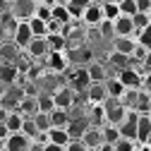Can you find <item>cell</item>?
<instances>
[{"instance_id":"obj_1","label":"cell","mask_w":151,"mask_h":151,"mask_svg":"<svg viewBox=\"0 0 151 151\" xmlns=\"http://www.w3.org/2000/svg\"><path fill=\"white\" fill-rule=\"evenodd\" d=\"M43 67L50 72V74H63V72H67L70 70V58H67V53L63 50V53H48V58L43 60Z\"/></svg>"},{"instance_id":"obj_2","label":"cell","mask_w":151,"mask_h":151,"mask_svg":"<svg viewBox=\"0 0 151 151\" xmlns=\"http://www.w3.org/2000/svg\"><path fill=\"white\" fill-rule=\"evenodd\" d=\"M89 74H86V65H74L67 74V86L74 89V91H84L89 86Z\"/></svg>"},{"instance_id":"obj_3","label":"cell","mask_w":151,"mask_h":151,"mask_svg":"<svg viewBox=\"0 0 151 151\" xmlns=\"http://www.w3.org/2000/svg\"><path fill=\"white\" fill-rule=\"evenodd\" d=\"M24 50H27V58H29V60H34V63H43V60L48 58V53H50V48H48V41H46V39H34Z\"/></svg>"},{"instance_id":"obj_4","label":"cell","mask_w":151,"mask_h":151,"mask_svg":"<svg viewBox=\"0 0 151 151\" xmlns=\"http://www.w3.org/2000/svg\"><path fill=\"white\" fill-rule=\"evenodd\" d=\"M118 79L122 82L125 89H142V79H144V74L137 70V67H125L118 72Z\"/></svg>"},{"instance_id":"obj_5","label":"cell","mask_w":151,"mask_h":151,"mask_svg":"<svg viewBox=\"0 0 151 151\" xmlns=\"http://www.w3.org/2000/svg\"><path fill=\"white\" fill-rule=\"evenodd\" d=\"M53 101H55V108H63V110H70L74 103H77V99H74V89H70L67 84L55 89L53 91Z\"/></svg>"},{"instance_id":"obj_6","label":"cell","mask_w":151,"mask_h":151,"mask_svg":"<svg viewBox=\"0 0 151 151\" xmlns=\"http://www.w3.org/2000/svg\"><path fill=\"white\" fill-rule=\"evenodd\" d=\"M31 41H34V34H31V29H29V22H17V29H14V34H12V43L19 48V50H24Z\"/></svg>"},{"instance_id":"obj_7","label":"cell","mask_w":151,"mask_h":151,"mask_svg":"<svg viewBox=\"0 0 151 151\" xmlns=\"http://www.w3.org/2000/svg\"><path fill=\"white\" fill-rule=\"evenodd\" d=\"M14 12H12V17L17 22H29L31 17H34V10H36V3L34 0H14Z\"/></svg>"},{"instance_id":"obj_8","label":"cell","mask_w":151,"mask_h":151,"mask_svg":"<svg viewBox=\"0 0 151 151\" xmlns=\"http://www.w3.org/2000/svg\"><path fill=\"white\" fill-rule=\"evenodd\" d=\"M86 74H89V82H91V84H103V82L110 77L108 67H106L101 60H93V63H89V65H86Z\"/></svg>"},{"instance_id":"obj_9","label":"cell","mask_w":151,"mask_h":151,"mask_svg":"<svg viewBox=\"0 0 151 151\" xmlns=\"http://www.w3.org/2000/svg\"><path fill=\"white\" fill-rule=\"evenodd\" d=\"M84 99L89 106H103L106 99H108V93H106V86L103 84H89L84 89Z\"/></svg>"},{"instance_id":"obj_10","label":"cell","mask_w":151,"mask_h":151,"mask_svg":"<svg viewBox=\"0 0 151 151\" xmlns=\"http://www.w3.org/2000/svg\"><path fill=\"white\" fill-rule=\"evenodd\" d=\"M134 48H137V39L134 36H115V39H113V53H120V55L132 58Z\"/></svg>"},{"instance_id":"obj_11","label":"cell","mask_w":151,"mask_h":151,"mask_svg":"<svg viewBox=\"0 0 151 151\" xmlns=\"http://www.w3.org/2000/svg\"><path fill=\"white\" fill-rule=\"evenodd\" d=\"M79 142H82L86 149H99V146L103 144V132H101V127H99V125H89Z\"/></svg>"},{"instance_id":"obj_12","label":"cell","mask_w":151,"mask_h":151,"mask_svg":"<svg viewBox=\"0 0 151 151\" xmlns=\"http://www.w3.org/2000/svg\"><path fill=\"white\" fill-rule=\"evenodd\" d=\"M31 149V139H27L22 132H14L5 139V151H29Z\"/></svg>"},{"instance_id":"obj_13","label":"cell","mask_w":151,"mask_h":151,"mask_svg":"<svg viewBox=\"0 0 151 151\" xmlns=\"http://www.w3.org/2000/svg\"><path fill=\"white\" fill-rule=\"evenodd\" d=\"M89 125H91V122H89L86 115H77V118H72L70 125H67V134H70V139H82V134L86 132Z\"/></svg>"},{"instance_id":"obj_14","label":"cell","mask_w":151,"mask_h":151,"mask_svg":"<svg viewBox=\"0 0 151 151\" xmlns=\"http://www.w3.org/2000/svg\"><path fill=\"white\" fill-rule=\"evenodd\" d=\"M79 22H84L86 27H99L101 22H103V12H101V5H89L84 12H82V19Z\"/></svg>"},{"instance_id":"obj_15","label":"cell","mask_w":151,"mask_h":151,"mask_svg":"<svg viewBox=\"0 0 151 151\" xmlns=\"http://www.w3.org/2000/svg\"><path fill=\"white\" fill-rule=\"evenodd\" d=\"M113 29H115V36H134L137 34L132 17H125V14H120L118 19L113 22ZM115 36H113V39H115Z\"/></svg>"},{"instance_id":"obj_16","label":"cell","mask_w":151,"mask_h":151,"mask_svg":"<svg viewBox=\"0 0 151 151\" xmlns=\"http://www.w3.org/2000/svg\"><path fill=\"white\" fill-rule=\"evenodd\" d=\"M17 58H19V48H17L12 41H3V46H0V63L14 65Z\"/></svg>"},{"instance_id":"obj_17","label":"cell","mask_w":151,"mask_h":151,"mask_svg":"<svg viewBox=\"0 0 151 151\" xmlns=\"http://www.w3.org/2000/svg\"><path fill=\"white\" fill-rule=\"evenodd\" d=\"M17 79H19V72H17V67H14V65L0 63V84L12 86V84H17Z\"/></svg>"},{"instance_id":"obj_18","label":"cell","mask_w":151,"mask_h":151,"mask_svg":"<svg viewBox=\"0 0 151 151\" xmlns=\"http://www.w3.org/2000/svg\"><path fill=\"white\" fill-rule=\"evenodd\" d=\"M103 86H106V93H108V99H122V93L127 91L118 77H108V79L103 82Z\"/></svg>"},{"instance_id":"obj_19","label":"cell","mask_w":151,"mask_h":151,"mask_svg":"<svg viewBox=\"0 0 151 151\" xmlns=\"http://www.w3.org/2000/svg\"><path fill=\"white\" fill-rule=\"evenodd\" d=\"M48 142L50 144H60V146H67L72 139L67 134V127H50L48 129Z\"/></svg>"},{"instance_id":"obj_20","label":"cell","mask_w":151,"mask_h":151,"mask_svg":"<svg viewBox=\"0 0 151 151\" xmlns=\"http://www.w3.org/2000/svg\"><path fill=\"white\" fill-rule=\"evenodd\" d=\"M149 134H151V118L149 115H139V120H137V142L144 146Z\"/></svg>"},{"instance_id":"obj_21","label":"cell","mask_w":151,"mask_h":151,"mask_svg":"<svg viewBox=\"0 0 151 151\" xmlns=\"http://www.w3.org/2000/svg\"><path fill=\"white\" fill-rule=\"evenodd\" d=\"M36 110H39V106H36V96H22L19 106H17V113H22L24 118H31Z\"/></svg>"},{"instance_id":"obj_22","label":"cell","mask_w":151,"mask_h":151,"mask_svg":"<svg viewBox=\"0 0 151 151\" xmlns=\"http://www.w3.org/2000/svg\"><path fill=\"white\" fill-rule=\"evenodd\" d=\"M50 115V127H67L70 125V110H63V108H55L48 113Z\"/></svg>"},{"instance_id":"obj_23","label":"cell","mask_w":151,"mask_h":151,"mask_svg":"<svg viewBox=\"0 0 151 151\" xmlns=\"http://www.w3.org/2000/svg\"><path fill=\"white\" fill-rule=\"evenodd\" d=\"M29 29L34 34V39H46V36H48V22L39 19V17H31V19H29Z\"/></svg>"},{"instance_id":"obj_24","label":"cell","mask_w":151,"mask_h":151,"mask_svg":"<svg viewBox=\"0 0 151 151\" xmlns=\"http://www.w3.org/2000/svg\"><path fill=\"white\" fill-rule=\"evenodd\" d=\"M22 122H24V115L17 113V110H12L7 115V120H5V127H7L10 134H14V132H22Z\"/></svg>"},{"instance_id":"obj_25","label":"cell","mask_w":151,"mask_h":151,"mask_svg":"<svg viewBox=\"0 0 151 151\" xmlns=\"http://www.w3.org/2000/svg\"><path fill=\"white\" fill-rule=\"evenodd\" d=\"M101 12H103V19H108V22H115L120 17V7H118L115 0H106L101 5Z\"/></svg>"},{"instance_id":"obj_26","label":"cell","mask_w":151,"mask_h":151,"mask_svg":"<svg viewBox=\"0 0 151 151\" xmlns=\"http://www.w3.org/2000/svg\"><path fill=\"white\" fill-rule=\"evenodd\" d=\"M46 41H48V48H50L53 53H63L65 46H67V39H65L63 34H48Z\"/></svg>"},{"instance_id":"obj_27","label":"cell","mask_w":151,"mask_h":151,"mask_svg":"<svg viewBox=\"0 0 151 151\" xmlns=\"http://www.w3.org/2000/svg\"><path fill=\"white\" fill-rule=\"evenodd\" d=\"M36 106H39L36 113H50V110H55L53 93H39V96H36Z\"/></svg>"},{"instance_id":"obj_28","label":"cell","mask_w":151,"mask_h":151,"mask_svg":"<svg viewBox=\"0 0 151 151\" xmlns=\"http://www.w3.org/2000/svg\"><path fill=\"white\" fill-rule=\"evenodd\" d=\"M34 17H39V19H43V22H50V19H53V5H50V3H46V0L36 3Z\"/></svg>"},{"instance_id":"obj_29","label":"cell","mask_w":151,"mask_h":151,"mask_svg":"<svg viewBox=\"0 0 151 151\" xmlns=\"http://www.w3.org/2000/svg\"><path fill=\"white\" fill-rule=\"evenodd\" d=\"M53 19L60 22V24H72V22H74L72 14H70V10L63 7V5H53Z\"/></svg>"},{"instance_id":"obj_30","label":"cell","mask_w":151,"mask_h":151,"mask_svg":"<svg viewBox=\"0 0 151 151\" xmlns=\"http://www.w3.org/2000/svg\"><path fill=\"white\" fill-rule=\"evenodd\" d=\"M86 118H89L91 125H99V127L106 125V108L103 106H91V113H89Z\"/></svg>"},{"instance_id":"obj_31","label":"cell","mask_w":151,"mask_h":151,"mask_svg":"<svg viewBox=\"0 0 151 151\" xmlns=\"http://www.w3.org/2000/svg\"><path fill=\"white\" fill-rule=\"evenodd\" d=\"M101 132H103V142L106 144H115L120 139V132L115 125H101Z\"/></svg>"},{"instance_id":"obj_32","label":"cell","mask_w":151,"mask_h":151,"mask_svg":"<svg viewBox=\"0 0 151 151\" xmlns=\"http://www.w3.org/2000/svg\"><path fill=\"white\" fill-rule=\"evenodd\" d=\"M134 39H137V43H139L142 48L151 50V24H149V27H144V29H139V31L134 34Z\"/></svg>"},{"instance_id":"obj_33","label":"cell","mask_w":151,"mask_h":151,"mask_svg":"<svg viewBox=\"0 0 151 151\" xmlns=\"http://www.w3.org/2000/svg\"><path fill=\"white\" fill-rule=\"evenodd\" d=\"M34 125H36V129L39 132H48L50 129V115L48 113H34Z\"/></svg>"},{"instance_id":"obj_34","label":"cell","mask_w":151,"mask_h":151,"mask_svg":"<svg viewBox=\"0 0 151 151\" xmlns=\"http://www.w3.org/2000/svg\"><path fill=\"white\" fill-rule=\"evenodd\" d=\"M142 149V144L139 142H134V139H118L115 142V151H139Z\"/></svg>"},{"instance_id":"obj_35","label":"cell","mask_w":151,"mask_h":151,"mask_svg":"<svg viewBox=\"0 0 151 151\" xmlns=\"http://www.w3.org/2000/svg\"><path fill=\"white\" fill-rule=\"evenodd\" d=\"M22 134H24L27 139H34L36 134H39V129H36V125H34V118H24V122H22Z\"/></svg>"},{"instance_id":"obj_36","label":"cell","mask_w":151,"mask_h":151,"mask_svg":"<svg viewBox=\"0 0 151 151\" xmlns=\"http://www.w3.org/2000/svg\"><path fill=\"white\" fill-rule=\"evenodd\" d=\"M118 7H120V14H125V17H134V14H137V5H134V0H120Z\"/></svg>"},{"instance_id":"obj_37","label":"cell","mask_w":151,"mask_h":151,"mask_svg":"<svg viewBox=\"0 0 151 151\" xmlns=\"http://www.w3.org/2000/svg\"><path fill=\"white\" fill-rule=\"evenodd\" d=\"M132 22H134V31H139V29L149 27V24H151V19H149V12H137L134 17H132Z\"/></svg>"},{"instance_id":"obj_38","label":"cell","mask_w":151,"mask_h":151,"mask_svg":"<svg viewBox=\"0 0 151 151\" xmlns=\"http://www.w3.org/2000/svg\"><path fill=\"white\" fill-rule=\"evenodd\" d=\"M110 63L118 67V72L125 70V67H129V58H127V55H120V53H110Z\"/></svg>"},{"instance_id":"obj_39","label":"cell","mask_w":151,"mask_h":151,"mask_svg":"<svg viewBox=\"0 0 151 151\" xmlns=\"http://www.w3.org/2000/svg\"><path fill=\"white\" fill-rule=\"evenodd\" d=\"M101 34H106V36H115V29H113V22H108V19H103L99 27H96Z\"/></svg>"},{"instance_id":"obj_40","label":"cell","mask_w":151,"mask_h":151,"mask_svg":"<svg viewBox=\"0 0 151 151\" xmlns=\"http://www.w3.org/2000/svg\"><path fill=\"white\" fill-rule=\"evenodd\" d=\"M65 151H89V149H86V146H84L79 139H72V142L65 146Z\"/></svg>"},{"instance_id":"obj_41","label":"cell","mask_w":151,"mask_h":151,"mask_svg":"<svg viewBox=\"0 0 151 151\" xmlns=\"http://www.w3.org/2000/svg\"><path fill=\"white\" fill-rule=\"evenodd\" d=\"M137 5V12H149L151 10V0H134Z\"/></svg>"},{"instance_id":"obj_42","label":"cell","mask_w":151,"mask_h":151,"mask_svg":"<svg viewBox=\"0 0 151 151\" xmlns=\"http://www.w3.org/2000/svg\"><path fill=\"white\" fill-rule=\"evenodd\" d=\"M142 89L151 96V72H146V74H144V79H142Z\"/></svg>"},{"instance_id":"obj_43","label":"cell","mask_w":151,"mask_h":151,"mask_svg":"<svg viewBox=\"0 0 151 151\" xmlns=\"http://www.w3.org/2000/svg\"><path fill=\"white\" fill-rule=\"evenodd\" d=\"M43 151H65V146H60V144H50V142H48V144L43 146Z\"/></svg>"},{"instance_id":"obj_44","label":"cell","mask_w":151,"mask_h":151,"mask_svg":"<svg viewBox=\"0 0 151 151\" xmlns=\"http://www.w3.org/2000/svg\"><path fill=\"white\" fill-rule=\"evenodd\" d=\"M142 65H144V70H146V72H151V50L146 53V58L142 60Z\"/></svg>"},{"instance_id":"obj_45","label":"cell","mask_w":151,"mask_h":151,"mask_svg":"<svg viewBox=\"0 0 151 151\" xmlns=\"http://www.w3.org/2000/svg\"><path fill=\"white\" fill-rule=\"evenodd\" d=\"M10 113H12V110H5L3 106H0V122H5V120H7V115H10Z\"/></svg>"},{"instance_id":"obj_46","label":"cell","mask_w":151,"mask_h":151,"mask_svg":"<svg viewBox=\"0 0 151 151\" xmlns=\"http://www.w3.org/2000/svg\"><path fill=\"white\" fill-rule=\"evenodd\" d=\"M99 151H115V144H106V142H103V144L99 146Z\"/></svg>"},{"instance_id":"obj_47","label":"cell","mask_w":151,"mask_h":151,"mask_svg":"<svg viewBox=\"0 0 151 151\" xmlns=\"http://www.w3.org/2000/svg\"><path fill=\"white\" fill-rule=\"evenodd\" d=\"M53 5H63V7H67L70 0H53Z\"/></svg>"},{"instance_id":"obj_48","label":"cell","mask_w":151,"mask_h":151,"mask_svg":"<svg viewBox=\"0 0 151 151\" xmlns=\"http://www.w3.org/2000/svg\"><path fill=\"white\" fill-rule=\"evenodd\" d=\"M144 146H149V149H151V134H149V139H146V144H144Z\"/></svg>"},{"instance_id":"obj_49","label":"cell","mask_w":151,"mask_h":151,"mask_svg":"<svg viewBox=\"0 0 151 151\" xmlns=\"http://www.w3.org/2000/svg\"><path fill=\"white\" fill-rule=\"evenodd\" d=\"M139 151H151V149H149V146H142V149H139Z\"/></svg>"},{"instance_id":"obj_50","label":"cell","mask_w":151,"mask_h":151,"mask_svg":"<svg viewBox=\"0 0 151 151\" xmlns=\"http://www.w3.org/2000/svg\"><path fill=\"white\" fill-rule=\"evenodd\" d=\"M3 41H5V39H3V34H0V46H3Z\"/></svg>"},{"instance_id":"obj_51","label":"cell","mask_w":151,"mask_h":151,"mask_svg":"<svg viewBox=\"0 0 151 151\" xmlns=\"http://www.w3.org/2000/svg\"><path fill=\"white\" fill-rule=\"evenodd\" d=\"M3 3H10V5H12V3H14V0H3Z\"/></svg>"},{"instance_id":"obj_52","label":"cell","mask_w":151,"mask_h":151,"mask_svg":"<svg viewBox=\"0 0 151 151\" xmlns=\"http://www.w3.org/2000/svg\"><path fill=\"white\" fill-rule=\"evenodd\" d=\"M149 19H151V10H149Z\"/></svg>"},{"instance_id":"obj_53","label":"cell","mask_w":151,"mask_h":151,"mask_svg":"<svg viewBox=\"0 0 151 151\" xmlns=\"http://www.w3.org/2000/svg\"><path fill=\"white\" fill-rule=\"evenodd\" d=\"M89 151H99V149H89Z\"/></svg>"}]
</instances>
